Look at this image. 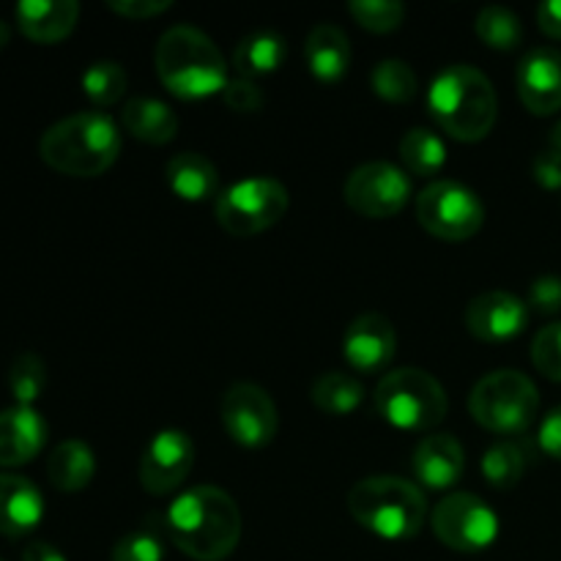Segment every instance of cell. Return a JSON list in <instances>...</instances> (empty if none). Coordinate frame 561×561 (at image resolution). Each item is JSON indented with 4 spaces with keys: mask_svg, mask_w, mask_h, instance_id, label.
<instances>
[{
    "mask_svg": "<svg viewBox=\"0 0 561 561\" xmlns=\"http://www.w3.org/2000/svg\"><path fill=\"white\" fill-rule=\"evenodd\" d=\"M170 540L195 561H222L239 548L241 510L222 488L197 485L181 493L164 518Z\"/></svg>",
    "mask_w": 561,
    "mask_h": 561,
    "instance_id": "cell-1",
    "label": "cell"
},
{
    "mask_svg": "<svg viewBox=\"0 0 561 561\" xmlns=\"http://www.w3.org/2000/svg\"><path fill=\"white\" fill-rule=\"evenodd\" d=\"M526 469H529V453L510 438L491 444L482 455V477L496 491H513L524 480Z\"/></svg>",
    "mask_w": 561,
    "mask_h": 561,
    "instance_id": "cell-28",
    "label": "cell"
},
{
    "mask_svg": "<svg viewBox=\"0 0 561 561\" xmlns=\"http://www.w3.org/2000/svg\"><path fill=\"white\" fill-rule=\"evenodd\" d=\"M531 175H535L537 184L542 190H561V157L551 148L540 151L535 157V164H531Z\"/></svg>",
    "mask_w": 561,
    "mask_h": 561,
    "instance_id": "cell-39",
    "label": "cell"
},
{
    "mask_svg": "<svg viewBox=\"0 0 561 561\" xmlns=\"http://www.w3.org/2000/svg\"><path fill=\"white\" fill-rule=\"evenodd\" d=\"M110 561H164V546L153 529H137L115 542Z\"/></svg>",
    "mask_w": 561,
    "mask_h": 561,
    "instance_id": "cell-35",
    "label": "cell"
},
{
    "mask_svg": "<svg viewBox=\"0 0 561 561\" xmlns=\"http://www.w3.org/2000/svg\"><path fill=\"white\" fill-rule=\"evenodd\" d=\"M0 561H3V559H0Z\"/></svg>",
    "mask_w": 561,
    "mask_h": 561,
    "instance_id": "cell-45",
    "label": "cell"
},
{
    "mask_svg": "<svg viewBox=\"0 0 561 561\" xmlns=\"http://www.w3.org/2000/svg\"><path fill=\"white\" fill-rule=\"evenodd\" d=\"M416 222L442 241H469L485 225V206L471 186L438 179L416 195Z\"/></svg>",
    "mask_w": 561,
    "mask_h": 561,
    "instance_id": "cell-9",
    "label": "cell"
},
{
    "mask_svg": "<svg viewBox=\"0 0 561 561\" xmlns=\"http://www.w3.org/2000/svg\"><path fill=\"white\" fill-rule=\"evenodd\" d=\"M370 88L378 99L389 104H405L416 96L420 91V80H416L414 69L400 58H383L370 71Z\"/></svg>",
    "mask_w": 561,
    "mask_h": 561,
    "instance_id": "cell-31",
    "label": "cell"
},
{
    "mask_svg": "<svg viewBox=\"0 0 561 561\" xmlns=\"http://www.w3.org/2000/svg\"><path fill=\"white\" fill-rule=\"evenodd\" d=\"M44 496L27 477L0 474V535L25 537L42 524Z\"/></svg>",
    "mask_w": 561,
    "mask_h": 561,
    "instance_id": "cell-19",
    "label": "cell"
},
{
    "mask_svg": "<svg viewBox=\"0 0 561 561\" xmlns=\"http://www.w3.org/2000/svg\"><path fill=\"white\" fill-rule=\"evenodd\" d=\"M121 129L107 113H77L49 126L38 140V153L58 173L96 179L121 157Z\"/></svg>",
    "mask_w": 561,
    "mask_h": 561,
    "instance_id": "cell-3",
    "label": "cell"
},
{
    "mask_svg": "<svg viewBox=\"0 0 561 561\" xmlns=\"http://www.w3.org/2000/svg\"><path fill=\"white\" fill-rule=\"evenodd\" d=\"M531 362L548 381L561 383V323L540 329L531 340Z\"/></svg>",
    "mask_w": 561,
    "mask_h": 561,
    "instance_id": "cell-34",
    "label": "cell"
},
{
    "mask_svg": "<svg viewBox=\"0 0 561 561\" xmlns=\"http://www.w3.org/2000/svg\"><path fill=\"white\" fill-rule=\"evenodd\" d=\"M529 323V305L510 290H488L466 307V329L482 343H510Z\"/></svg>",
    "mask_w": 561,
    "mask_h": 561,
    "instance_id": "cell-15",
    "label": "cell"
},
{
    "mask_svg": "<svg viewBox=\"0 0 561 561\" xmlns=\"http://www.w3.org/2000/svg\"><path fill=\"white\" fill-rule=\"evenodd\" d=\"M9 36H11V33H9V25H5V22L0 20V49H3L5 44H9Z\"/></svg>",
    "mask_w": 561,
    "mask_h": 561,
    "instance_id": "cell-44",
    "label": "cell"
},
{
    "mask_svg": "<svg viewBox=\"0 0 561 561\" xmlns=\"http://www.w3.org/2000/svg\"><path fill=\"white\" fill-rule=\"evenodd\" d=\"M427 110L438 129L460 142H480L499 118V96L493 82L469 64L438 71L427 88Z\"/></svg>",
    "mask_w": 561,
    "mask_h": 561,
    "instance_id": "cell-2",
    "label": "cell"
},
{
    "mask_svg": "<svg viewBox=\"0 0 561 561\" xmlns=\"http://www.w3.org/2000/svg\"><path fill=\"white\" fill-rule=\"evenodd\" d=\"M47 444V422L31 405L0 411V469H16L36 458Z\"/></svg>",
    "mask_w": 561,
    "mask_h": 561,
    "instance_id": "cell-18",
    "label": "cell"
},
{
    "mask_svg": "<svg viewBox=\"0 0 561 561\" xmlns=\"http://www.w3.org/2000/svg\"><path fill=\"white\" fill-rule=\"evenodd\" d=\"M121 124L135 140L148 142V146H168L179 131V118L170 104L148 96L129 99L121 110Z\"/></svg>",
    "mask_w": 561,
    "mask_h": 561,
    "instance_id": "cell-23",
    "label": "cell"
},
{
    "mask_svg": "<svg viewBox=\"0 0 561 561\" xmlns=\"http://www.w3.org/2000/svg\"><path fill=\"white\" fill-rule=\"evenodd\" d=\"M433 535L458 553H482L499 540V515L474 493H449L431 515Z\"/></svg>",
    "mask_w": 561,
    "mask_h": 561,
    "instance_id": "cell-10",
    "label": "cell"
},
{
    "mask_svg": "<svg viewBox=\"0 0 561 561\" xmlns=\"http://www.w3.org/2000/svg\"><path fill=\"white\" fill-rule=\"evenodd\" d=\"M96 474V455L80 438L60 442L47 460V477L55 491L80 493Z\"/></svg>",
    "mask_w": 561,
    "mask_h": 561,
    "instance_id": "cell-24",
    "label": "cell"
},
{
    "mask_svg": "<svg viewBox=\"0 0 561 561\" xmlns=\"http://www.w3.org/2000/svg\"><path fill=\"white\" fill-rule=\"evenodd\" d=\"M22 561H66V557L49 542H33L22 551Z\"/></svg>",
    "mask_w": 561,
    "mask_h": 561,
    "instance_id": "cell-42",
    "label": "cell"
},
{
    "mask_svg": "<svg viewBox=\"0 0 561 561\" xmlns=\"http://www.w3.org/2000/svg\"><path fill=\"white\" fill-rule=\"evenodd\" d=\"M348 14L370 33H392L403 25L405 5L398 0H351Z\"/></svg>",
    "mask_w": 561,
    "mask_h": 561,
    "instance_id": "cell-33",
    "label": "cell"
},
{
    "mask_svg": "<svg viewBox=\"0 0 561 561\" xmlns=\"http://www.w3.org/2000/svg\"><path fill=\"white\" fill-rule=\"evenodd\" d=\"M170 0H107V9L126 20H151L170 11Z\"/></svg>",
    "mask_w": 561,
    "mask_h": 561,
    "instance_id": "cell-38",
    "label": "cell"
},
{
    "mask_svg": "<svg viewBox=\"0 0 561 561\" xmlns=\"http://www.w3.org/2000/svg\"><path fill=\"white\" fill-rule=\"evenodd\" d=\"M222 99L233 113H257V110L266 104L261 85H257L255 80H247V77H233V80L225 85Z\"/></svg>",
    "mask_w": 561,
    "mask_h": 561,
    "instance_id": "cell-36",
    "label": "cell"
},
{
    "mask_svg": "<svg viewBox=\"0 0 561 561\" xmlns=\"http://www.w3.org/2000/svg\"><path fill=\"white\" fill-rule=\"evenodd\" d=\"M82 93L91 99L96 107H113L124 99L126 88H129V75L118 60H96L88 66L80 77Z\"/></svg>",
    "mask_w": 561,
    "mask_h": 561,
    "instance_id": "cell-30",
    "label": "cell"
},
{
    "mask_svg": "<svg viewBox=\"0 0 561 561\" xmlns=\"http://www.w3.org/2000/svg\"><path fill=\"white\" fill-rule=\"evenodd\" d=\"M515 85L531 115H553L561 110V49L535 47L520 58Z\"/></svg>",
    "mask_w": 561,
    "mask_h": 561,
    "instance_id": "cell-16",
    "label": "cell"
},
{
    "mask_svg": "<svg viewBox=\"0 0 561 561\" xmlns=\"http://www.w3.org/2000/svg\"><path fill=\"white\" fill-rule=\"evenodd\" d=\"M195 466V442L184 431H162L140 458V485L151 496L179 491Z\"/></svg>",
    "mask_w": 561,
    "mask_h": 561,
    "instance_id": "cell-13",
    "label": "cell"
},
{
    "mask_svg": "<svg viewBox=\"0 0 561 561\" xmlns=\"http://www.w3.org/2000/svg\"><path fill=\"white\" fill-rule=\"evenodd\" d=\"M537 25L546 36L561 38V0H548L537 5Z\"/></svg>",
    "mask_w": 561,
    "mask_h": 561,
    "instance_id": "cell-41",
    "label": "cell"
},
{
    "mask_svg": "<svg viewBox=\"0 0 561 561\" xmlns=\"http://www.w3.org/2000/svg\"><path fill=\"white\" fill-rule=\"evenodd\" d=\"M153 64L162 85L184 102L222 93L230 82L225 55L211 36L192 25L168 27L157 44Z\"/></svg>",
    "mask_w": 561,
    "mask_h": 561,
    "instance_id": "cell-4",
    "label": "cell"
},
{
    "mask_svg": "<svg viewBox=\"0 0 561 561\" xmlns=\"http://www.w3.org/2000/svg\"><path fill=\"white\" fill-rule=\"evenodd\" d=\"M398 354V332L381 312H362L343 334V356L348 367L362 376H376L392 365Z\"/></svg>",
    "mask_w": 561,
    "mask_h": 561,
    "instance_id": "cell-14",
    "label": "cell"
},
{
    "mask_svg": "<svg viewBox=\"0 0 561 561\" xmlns=\"http://www.w3.org/2000/svg\"><path fill=\"white\" fill-rule=\"evenodd\" d=\"M411 471L427 491H453L466 471L463 444L449 433L422 438L411 455Z\"/></svg>",
    "mask_w": 561,
    "mask_h": 561,
    "instance_id": "cell-17",
    "label": "cell"
},
{
    "mask_svg": "<svg viewBox=\"0 0 561 561\" xmlns=\"http://www.w3.org/2000/svg\"><path fill=\"white\" fill-rule=\"evenodd\" d=\"M400 162L405 173L414 179H436L447 164V146L433 129L416 126L405 131L400 140Z\"/></svg>",
    "mask_w": 561,
    "mask_h": 561,
    "instance_id": "cell-26",
    "label": "cell"
},
{
    "mask_svg": "<svg viewBox=\"0 0 561 561\" xmlns=\"http://www.w3.org/2000/svg\"><path fill=\"white\" fill-rule=\"evenodd\" d=\"M16 25L31 42L55 44L71 36L80 20L77 0H22L14 9Z\"/></svg>",
    "mask_w": 561,
    "mask_h": 561,
    "instance_id": "cell-20",
    "label": "cell"
},
{
    "mask_svg": "<svg viewBox=\"0 0 561 561\" xmlns=\"http://www.w3.org/2000/svg\"><path fill=\"white\" fill-rule=\"evenodd\" d=\"M9 392L16 400V405H31L42 398L44 387H47V367H44L42 356L25 351V354L14 356L9 367Z\"/></svg>",
    "mask_w": 561,
    "mask_h": 561,
    "instance_id": "cell-32",
    "label": "cell"
},
{
    "mask_svg": "<svg viewBox=\"0 0 561 561\" xmlns=\"http://www.w3.org/2000/svg\"><path fill=\"white\" fill-rule=\"evenodd\" d=\"M540 411L535 381L518 370H493L474 383L469 394V414L496 436H520L529 431Z\"/></svg>",
    "mask_w": 561,
    "mask_h": 561,
    "instance_id": "cell-7",
    "label": "cell"
},
{
    "mask_svg": "<svg viewBox=\"0 0 561 561\" xmlns=\"http://www.w3.org/2000/svg\"><path fill=\"white\" fill-rule=\"evenodd\" d=\"M373 403L387 425L409 433L433 431L449 411V398L442 381L420 367L387 373L378 381Z\"/></svg>",
    "mask_w": 561,
    "mask_h": 561,
    "instance_id": "cell-6",
    "label": "cell"
},
{
    "mask_svg": "<svg viewBox=\"0 0 561 561\" xmlns=\"http://www.w3.org/2000/svg\"><path fill=\"white\" fill-rule=\"evenodd\" d=\"M305 58L310 66V75L321 85H334L348 75L351 66V42L337 25L321 22L307 33Z\"/></svg>",
    "mask_w": 561,
    "mask_h": 561,
    "instance_id": "cell-21",
    "label": "cell"
},
{
    "mask_svg": "<svg viewBox=\"0 0 561 561\" xmlns=\"http://www.w3.org/2000/svg\"><path fill=\"white\" fill-rule=\"evenodd\" d=\"M548 148H551V151H557L561 157V121L551 129V140H548Z\"/></svg>",
    "mask_w": 561,
    "mask_h": 561,
    "instance_id": "cell-43",
    "label": "cell"
},
{
    "mask_svg": "<svg viewBox=\"0 0 561 561\" xmlns=\"http://www.w3.org/2000/svg\"><path fill=\"white\" fill-rule=\"evenodd\" d=\"M312 405L329 416H348L359 411L365 403V387L351 373H323L316 383H312Z\"/></svg>",
    "mask_w": 561,
    "mask_h": 561,
    "instance_id": "cell-27",
    "label": "cell"
},
{
    "mask_svg": "<svg viewBox=\"0 0 561 561\" xmlns=\"http://www.w3.org/2000/svg\"><path fill=\"white\" fill-rule=\"evenodd\" d=\"M343 197L359 217H398L411 201V175L392 162H365L351 170Z\"/></svg>",
    "mask_w": 561,
    "mask_h": 561,
    "instance_id": "cell-11",
    "label": "cell"
},
{
    "mask_svg": "<svg viewBox=\"0 0 561 561\" xmlns=\"http://www.w3.org/2000/svg\"><path fill=\"white\" fill-rule=\"evenodd\" d=\"M537 444H540V449L548 458L561 463V405L548 411V416L540 425V433H537Z\"/></svg>",
    "mask_w": 561,
    "mask_h": 561,
    "instance_id": "cell-40",
    "label": "cell"
},
{
    "mask_svg": "<svg viewBox=\"0 0 561 561\" xmlns=\"http://www.w3.org/2000/svg\"><path fill=\"white\" fill-rule=\"evenodd\" d=\"M474 31L485 47L499 49V53H510L524 42V22L507 5H485L477 14Z\"/></svg>",
    "mask_w": 561,
    "mask_h": 561,
    "instance_id": "cell-29",
    "label": "cell"
},
{
    "mask_svg": "<svg viewBox=\"0 0 561 561\" xmlns=\"http://www.w3.org/2000/svg\"><path fill=\"white\" fill-rule=\"evenodd\" d=\"M288 58V42L277 31H252L236 44L233 66L239 77L257 80L279 69Z\"/></svg>",
    "mask_w": 561,
    "mask_h": 561,
    "instance_id": "cell-25",
    "label": "cell"
},
{
    "mask_svg": "<svg viewBox=\"0 0 561 561\" xmlns=\"http://www.w3.org/2000/svg\"><path fill=\"white\" fill-rule=\"evenodd\" d=\"M164 179L173 195L186 203H203L217 195L219 170L208 157L195 151H181L164 164Z\"/></svg>",
    "mask_w": 561,
    "mask_h": 561,
    "instance_id": "cell-22",
    "label": "cell"
},
{
    "mask_svg": "<svg viewBox=\"0 0 561 561\" xmlns=\"http://www.w3.org/2000/svg\"><path fill=\"white\" fill-rule=\"evenodd\" d=\"M219 416L239 447L263 449L277 438L279 414L272 394L257 383H233L222 394L219 403Z\"/></svg>",
    "mask_w": 561,
    "mask_h": 561,
    "instance_id": "cell-12",
    "label": "cell"
},
{
    "mask_svg": "<svg viewBox=\"0 0 561 561\" xmlns=\"http://www.w3.org/2000/svg\"><path fill=\"white\" fill-rule=\"evenodd\" d=\"M529 310L540 316H559L561 312V277L557 274H542L529 285Z\"/></svg>",
    "mask_w": 561,
    "mask_h": 561,
    "instance_id": "cell-37",
    "label": "cell"
},
{
    "mask_svg": "<svg viewBox=\"0 0 561 561\" xmlns=\"http://www.w3.org/2000/svg\"><path fill=\"white\" fill-rule=\"evenodd\" d=\"M288 190L277 179H244L219 192L214 203V217L225 233L236 239L266 233L288 214Z\"/></svg>",
    "mask_w": 561,
    "mask_h": 561,
    "instance_id": "cell-8",
    "label": "cell"
},
{
    "mask_svg": "<svg viewBox=\"0 0 561 561\" xmlns=\"http://www.w3.org/2000/svg\"><path fill=\"white\" fill-rule=\"evenodd\" d=\"M345 504L362 529L392 542L414 540L427 518L425 493L403 477H365L351 488Z\"/></svg>",
    "mask_w": 561,
    "mask_h": 561,
    "instance_id": "cell-5",
    "label": "cell"
}]
</instances>
